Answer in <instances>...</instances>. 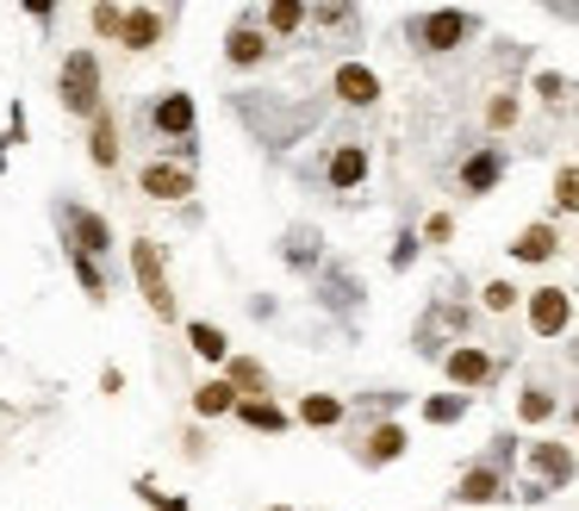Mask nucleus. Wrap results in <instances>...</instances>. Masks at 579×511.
I'll list each match as a JSON object with an SVG mask.
<instances>
[{
    "label": "nucleus",
    "mask_w": 579,
    "mask_h": 511,
    "mask_svg": "<svg viewBox=\"0 0 579 511\" xmlns=\"http://www.w3.org/2000/svg\"><path fill=\"white\" fill-rule=\"evenodd\" d=\"M536 94H542L548 107H561V100H567V76H555V69H542V76H536Z\"/></svg>",
    "instance_id": "obj_37"
},
{
    "label": "nucleus",
    "mask_w": 579,
    "mask_h": 511,
    "mask_svg": "<svg viewBox=\"0 0 579 511\" xmlns=\"http://www.w3.org/2000/svg\"><path fill=\"white\" fill-rule=\"evenodd\" d=\"M181 19V7H126V32H119V44L126 50H157L162 38H169V26Z\"/></svg>",
    "instance_id": "obj_12"
},
{
    "label": "nucleus",
    "mask_w": 579,
    "mask_h": 511,
    "mask_svg": "<svg viewBox=\"0 0 579 511\" xmlns=\"http://www.w3.org/2000/svg\"><path fill=\"white\" fill-rule=\"evenodd\" d=\"M224 387H231L237 400H268V393H274L268 368L256 362V355H237V350H231V362H224Z\"/></svg>",
    "instance_id": "obj_20"
},
{
    "label": "nucleus",
    "mask_w": 579,
    "mask_h": 511,
    "mask_svg": "<svg viewBox=\"0 0 579 511\" xmlns=\"http://www.w3.org/2000/svg\"><path fill=\"white\" fill-rule=\"evenodd\" d=\"M281 262L293 274H318L325 269V238H318L312 224H293V231L281 238Z\"/></svg>",
    "instance_id": "obj_19"
},
{
    "label": "nucleus",
    "mask_w": 579,
    "mask_h": 511,
    "mask_svg": "<svg viewBox=\"0 0 579 511\" xmlns=\"http://www.w3.org/2000/svg\"><path fill=\"white\" fill-rule=\"evenodd\" d=\"M511 455H517V437H492V449L455 480L449 499L455 505H499V499H511Z\"/></svg>",
    "instance_id": "obj_3"
},
{
    "label": "nucleus",
    "mask_w": 579,
    "mask_h": 511,
    "mask_svg": "<svg viewBox=\"0 0 579 511\" xmlns=\"http://www.w3.org/2000/svg\"><path fill=\"white\" fill-rule=\"evenodd\" d=\"M306 26H318V32H356L361 7H306Z\"/></svg>",
    "instance_id": "obj_30"
},
{
    "label": "nucleus",
    "mask_w": 579,
    "mask_h": 511,
    "mask_svg": "<svg viewBox=\"0 0 579 511\" xmlns=\"http://www.w3.org/2000/svg\"><path fill=\"white\" fill-rule=\"evenodd\" d=\"M418 238H423V243H449V238H455V219H449V212H430Z\"/></svg>",
    "instance_id": "obj_38"
},
{
    "label": "nucleus",
    "mask_w": 579,
    "mask_h": 511,
    "mask_svg": "<svg viewBox=\"0 0 579 511\" xmlns=\"http://www.w3.org/2000/svg\"><path fill=\"white\" fill-rule=\"evenodd\" d=\"M399 405H406V393H368V400H361V412H375V424H380V418H392Z\"/></svg>",
    "instance_id": "obj_39"
},
{
    "label": "nucleus",
    "mask_w": 579,
    "mask_h": 511,
    "mask_svg": "<svg viewBox=\"0 0 579 511\" xmlns=\"http://www.w3.org/2000/svg\"><path fill=\"white\" fill-rule=\"evenodd\" d=\"M330 94L343 100V107L368 112V107H380V76L368 63H337V76H330Z\"/></svg>",
    "instance_id": "obj_17"
},
{
    "label": "nucleus",
    "mask_w": 579,
    "mask_h": 511,
    "mask_svg": "<svg viewBox=\"0 0 579 511\" xmlns=\"http://www.w3.org/2000/svg\"><path fill=\"white\" fill-rule=\"evenodd\" d=\"M530 487H542V493H561V487H573L579 480V455L567 443H530Z\"/></svg>",
    "instance_id": "obj_11"
},
{
    "label": "nucleus",
    "mask_w": 579,
    "mask_h": 511,
    "mask_svg": "<svg viewBox=\"0 0 579 511\" xmlns=\"http://www.w3.org/2000/svg\"><path fill=\"white\" fill-rule=\"evenodd\" d=\"M548 13H555V19H573V26H579V7H548Z\"/></svg>",
    "instance_id": "obj_40"
},
{
    "label": "nucleus",
    "mask_w": 579,
    "mask_h": 511,
    "mask_svg": "<svg viewBox=\"0 0 579 511\" xmlns=\"http://www.w3.org/2000/svg\"><path fill=\"white\" fill-rule=\"evenodd\" d=\"M88 26H94V38L119 44V32H126V7H119V0H100L94 13H88Z\"/></svg>",
    "instance_id": "obj_31"
},
{
    "label": "nucleus",
    "mask_w": 579,
    "mask_h": 511,
    "mask_svg": "<svg viewBox=\"0 0 579 511\" xmlns=\"http://www.w3.org/2000/svg\"><path fill=\"white\" fill-rule=\"evenodd\" d=\"M418 250H423V238H418V231H399V238H392V255H387V262H392V274H406L411 262H418Z\"/></svg>",
    "instance_id": "obj_35"
},
{
    "label": "nucleus",
    "mask_w": 579,
    "mask_h": 511,
    "mask_svg": "<svg viewBox=\"0 0 579 511\" xmlns=\"http://www.w3.org/2000/svg\"><path fill=\"white\" fill-rule=\"evenodd\" d=\"M567 424H573V431H579V400H573V412H567Z\"/></svg>",
    "instance_id": "obj_41"
},
{
    "label": "nucleus",
    "mask_w": 579,
    "mask_h": 511,
    "mask_svg": "<svg viewBox=\"0 0 579 511\" xmlns=\"http://www.w3.org/2000/svg\"><path fill=\"white\" fill-rule=\"evenodd\" d=\"M88 162H94L100 176H112V169H119V119H112L107 107L88 119Z\"/></svg>",
    "instance_id": "obj_21"
},
{
    "label": "nucleus",
    "mask_w": 579,
    "mask_h": 511,
    "mask_svg": "<svg viewBox=\"0 0 579 511\" xmlns=\"http://www.w3.org/2000/svg\"><path fill=\"white\" fill-rule=\"evenodd\" d=\"M523 312H530V331L536 337H561L567 324H573V293L536 288V293H523Z\"/></svg>",
    "instance_id": "obj_14"
},
{
    "label": "nucleus",
    "mask_w": 579,
    "mask_h": 511,
    "mask_svg": "<svg viewBox=\"0 0 579 511\" xmlns=\"http://www.w3.org/2000/svg\"><path fill=\"white\" fill-rule=\"evenodd\" d=\"M138 193H150V200H162V207H181V200L193 193V169H181V162H169V157H143Z\"/></svg>",
    "instance_id": "obj_10"
},
{
    "label": "nucleus",
    "mask_w": 579,
    "mask_h": 511,
    "mask_svg": "<svg viewBox=\"0 0 579 511\" xmlns=\"http://www.w3.org/2000/svg\"><path fill=\"white\" fill-rule=\"evenodd\" d=\"M131 493H138L150 511H193V499H181V493H162V487H150V480H138Z\"/></svg>",
    "instance_id": "obj_34"
},
{
    "label": "nucleus",
    "mask_w": 579,
    "mask_h": 511,
    "mask_svg": "<svg viewBox=\"0 0 579 511\" xmlns=\"http://www.w3.org/2000/svg\"><path fill=\"white\" fill-rule=\"evenodd\" d=\"M256 19L274 44H287V38L306 32V0H268V7H256Z\"/></svg>",
    "instance_id": "obj_23"
},
{
    "label": "nucleus",
    "mask_w": 579,
    "mask_h": 511,
    "mask_svg": "<svg viewBox=\"0 0 579 511\" xmlns=\"http://www.w3.org/2000/svg\"><path fill=\"white\" fill-rule=\"evenodd\" d=\"M0 176H7V144H0Z\"/></svg>",
    "instance_id": "obj_42"
},
{
    "label": "nucleus",
    "mask_w": 579,
    "mask_h": 511,
    "mask_svg": "<svg viewBox=\"0 0 579 511\" xmlns=\"http://www.w3.org/2000/svg\"><path fill=\"white\" fill-rule=\"evenodd\" d=\"M131 281H138L150 319H157V324H181V300H174V281H169V262H162L157 238H131Z\"/></svg>",
    "instance_id": "obj_4"
},
{
    "label": "nucleus",
    "mask_w": 579,
    "mask_h": 511,
    "mask_svg": "<svg viewBox=\"0 0 579 511\" xmlns=\"http://www.w3.org/2000/svg\"><path fill=\"white\" fill-rule=\"evenodd\" d=\"M231 418L243 424V431H262V437H287V431H293V412H281L274 400H237Z\"/></svg>",
    "instance_id": "obj_22"
},
{
    "label": "nucleus",
    "mask_w": 579,
    "mask_h": 511,
    "mask_svg": "<svg viewBox=\"0 0 579 511\" xmlns=\"http://www.w3.org/2000/svg\"><path fill=\"white\" fill-rule=\"evenodd\" d=\"M138 126H143V138L157 144V157L181 162V169H200V107H193L188 88H157V94H143Z\"/></svg>",
    "instance_id": "obj_1"
},
{
    "label": "nucleus",
    "mask_w": 579,
    "mask_h": 511,
    "mask_svg": "<svg viewBox=\"0 0 579 511\" xmlns=\"http://www.w3.org/2000/svg\"><path fill=\"white\" fill-rule=\"evenodd\" d=\"M188 343H193V355H200V362H212V368L231 362V337H224L212 319H193L188 324Z\"/></svg>",
    "instance_id": "obj_25"
},
{
    "label": "nucleus",
    "mask_w": 579,
    "mask_h": 511,
    "mask_svg": "<svg viewBox=\"0 0 579 511\" xmlns=\"http://www.w3.org/2000/svg\"><path fill=\"white\" fill-rule=\"evenodd\" d=\"M268 511H299V505H268Z\"/></svg>",
    "instance_id": "obj_43"
},
{
    "label": "nucleus",
    "mask_w": 579,
    "mask_h": 511,
    "mask_svg": "<svg viewBox=\"0 0 579 511\" xmlns=\"http://www.w3.org/2000/svg\"><path fill=\"white\" fill-rule=\"evenodd\" d=\"M318 305L325 312H361V281L349 262H330L325 255V269H318Z\"/></svg>",
    "instance_id": "obj_16"
},
{
    "label": "nucleus",
    "mask_w": 579,
    "mask_h": 511,
    "mask_svg": "<svg viewBox=\"0 0 579 511\" xmlns=\"http://www.w3.org/2000/svg\"><path fill=\"white\" fill-rule=\"evenodd\" d=\"M555 255H561V231H555L548 219L523 224V231L511 238V262H536V269H542V262H555Z\"/></svg>",
    "instance_id": "obj_18"
},
{
    "label": "nucleus",
    "mask_w": 579,
    "mask_h": 511,
    "mask_svg": "<svg viewBox=\"0 0 579 511\" xmlns=\"http://www.w3.org/2000/svg\"><path fill=\"white\" fill-rule=\"evenodd\" d=\"M406 449H411L406 424H399V418H380V424H368V431H361L356 462H361V468H392L399 455H406Z\"/></svg>",
    "instance_id": "obj_13"
},
{
    "label": "nucleus",
    "mask_w": 579,
    "mask_h": 511,
    "mask_svg": "<svg viewBox=\"0 0 579 511\" xmlns=\"http://www.w3.org/2000/svg\"><path fill=\"white\" fill-rule=\"evenodd\" d=\"M555 207L579 212V162H561V169H555Z\"/></svg>",
    "instance_id": "obj_33"
},
{
    "label": "nucleus",
    "mask_w": 579,
    "mask_h": 511,
    "mask_svg": "<svg viewBox=\"0 0 579 511\" xmlns=\"http://www.w3.org/2000/svg\"><path fill=\"white\" fill-rule=\"evenodd\" d=\"M193 412H200V418H231L237 412V393L224 387V374H212V381L193 387Z\"/></svg>",
    "instance_id": "obj_26"
},
{
    "label": "nucleus",
    "mask_w": 579,
    "mask_h": 511,
    "mask_svg": "<svg viewBox=\"0 0 579 511\" xmlns=\"http://www.w3.org/2000/svg\"><path fill=\"white\" fill-rule=\"evenodd\" d=\"M293 418L306 431H337V424H349V400H337V393H306Z\"/></svg>",
    "instance_id": "obj_24"
},
{
    "label": "nucleus",
    "mask_w": 579,
    "mask_h": 511,
    "mask_svg": "<svg viewBox=\"0 0 579 511\" xmlns=\"http://www.w3.org/2000/svg\"><path fill=\"white\" fill-rule=\"evenodd\" d=\"M57 231H63V255H94V262H107L112 255V224L107 212L81 207V200H57Z\"/></svg>",
    "instance_id": "obj_6"
},
{
    "label": "nucleus",
    "mask_w": 579,
    "mask_h": 511,
    "mask_svg": "<svg viewBox=\"0 0 579 511\" xmlns=\"http://www.w3.org/2000/svg\"><path fill=\"white\" fill-rule=\"evenodd\" d=\"M100 57H94V44H76L63 57V69H57V100H63V112H76V119H94L107 100H100Z\"/></svg>",
    "instance_id": "obj_5"
},
{
    "label": "nucleus",
    "mask_w": 579,
    "mask_h": 511,
    "mask_svg": "<svg viewBox=\"0 0 579 511\" xmlns=\"http://www.w3.org/2000/svg\"><path fill=\"white\" fill-rule=\"evenodd\" d=\"M517 300H523V293H517L511 281H486V288H480V305H486V312H511Z\"/></svg>",
    "instance_id": "obj_36"
},
{
    "label": "nucleus",
    "mask_w": 579,
    "mask_h": 511,
    "mask_svg": "<svg viewBox=\"0 0 579 511\" xmlns=\"http://www.w3.org/2000/svg\"><path fill=\"white\" fill-rule=\"evenodd\" d=\"M361 181H368V144H356V138L330 144V157H325V188H330V193H356Z\"/></svg>",
    "instance_id": "obj_15"
},
{
    "label": "nucleus",
    "mask_w": 579,
    "mask_h": 511,
    "mask_svg": "<svg viewBox=\"0 0 579 511\" xmlns=\"http://www.w3.org/2000/svg\"><path fill=\"white\" fill-rule=\"evenodd\" d=\"M555 412H561V400H555V387L530 381L523 393H517V418H523V424H548Z\"/></svg>",
    "instance_id": "obj_28"
},
{
    "label": "nucleus",
    "mask_w": 579,
    "mask_h": 511,
    "mask_svg": "<svg viewBox=\"0 0 579 511\" xmlns=\"http://www.w3.org/2000/svg\"><path fill=\"white\" fill-rule=\"evenodd\" d=\"M517 112H523V107H517L511 88H505V94H492V100H486V131H511Z\"/></svg>",
    "instance_id": "obj_32"
},
{
    "label": "nucleus",
    "mask_w": 579,
    "mask_h": 511,
    "mask_svg": "<svg viewBox=\"0 0 579 511\" xmlns=\"http://www.w3.org/2000/svg\"><path fill=\"white\" fill-rule=\"evenodd\" d=\"M69 274L81 281V293L94 305H107L112 300V281H107V262H94V255H69Z\"/></svg>",
    "instance_id": "obj_27"
},
{
    "label": "nucleus",
    "mask_w": 579,
    "mask_h": 511,
    "mask_svg": "<svg viewBox=\"0 0 579 511\" xmlns=\"http://www.w3.org/2000/svg\"><path fill=\"white\" fill-rule=\"evenodd\" d=\"M505 169H511V150L505 144H473L461 157V169H455V188L468 193V200H480V193H492L505 181Z\"/></svg>",
    "instance_id": "obj_8"
},
{
    "label": "nucleus",
    "mask_w": 579,
    "mask_h": 511,
    "mask_svg": "<svg viewBox=\"0 0 579 511\" xmlns=\"http://www.w3.org/2000/svg\"><path fill=\"white\" fill-rule=\"evenodd\" d=\"M473 412V393H430V400H423V424H461V418Z\"/></svg>",
    "instance_id": "obj_29"
},
{
    "label": "nucleus",
    "mask_w": 579,
    "mask_h": 511,
    "mask_svg": "<svg viewBox=\"0 0 579 511\" xmlns=\"http://www.w3.org/2000/svg\"><path fill=\"white\" fill-rule=\"evenodd\" d=\"M268 57H274V38L262 32L256 7H243V13L224 26V63H231V69H262Z\"/></svg>",
    "instance_id": "obj_7"
},
{
    "label": "nucleus",
    "mask_w": 579,
    "mask_h": 511,
    "mask_svg": "<svg viewBox=\"0 0 579 511\" xmlns=\"http://www.w3.org/2000/svg\"><path fill=\"white\" fill-rule=\"evenodd\" d=\"M473 32H480V13H468V7H430V13L406 19V44L418 50V57H449V50H461Z\"/></svg>",
    "instance_id": "obj_2"
},
{
    "label": "nucleus",
    "mask_w": 579,
    "mask_h": 511,
    "mask_svg": "<svg viewBox=\"0 0 579 511\" xmlns=\"http://www.w3.org/2000/svg\"><path fill=\"white\" fill-rule=\"evenodd\" d=\"M442 374H449L461 393H473V387H492L505 374V362L492 350H480V343H455L449 355H442Z\"/></svg>",
    "instance_id": "obj_9"
}]
</instances>
